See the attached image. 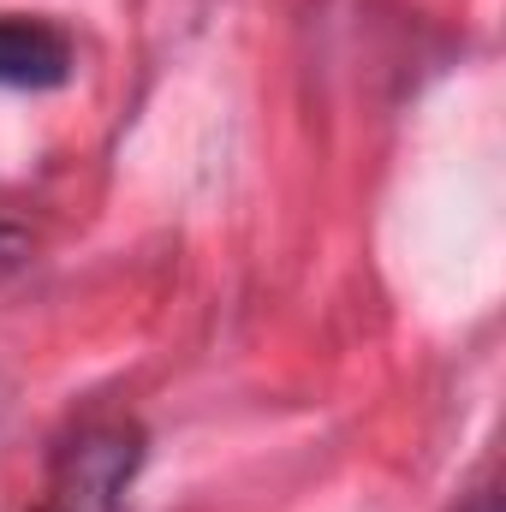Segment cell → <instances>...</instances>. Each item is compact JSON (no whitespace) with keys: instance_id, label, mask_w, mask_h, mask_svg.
Masks as SVG:
<instances>
[{"instance_id":"cell-1","label":"cell","mask_w":506,"mask_h":512,"mask_svg":"<svg viewBox=\"0 0 506 512\" xmlns=\"http://www.w3.org/2000/svg\"><path fill=\"white\" fill-rule=\"evenodd\" d=\"M143 465L137 423H84L48 471V512H126V489Z\"/></svg>"},{"instance_id":"cell-2","label":"cell","mask_w":506,"mask_h":512,"mask_svg":"<svg viewBox=\"0 0 506 512\" xmlns=\"http://www.w3.org/2000/svg\"><path fill=\"white\" fill-rule=\"evenodd\" d=\"M72 78V36L48 18L0 12V90H60Z\"/></svg>"},{"instance_id":"cell-3","label":"cell","mask_w":506,"mask_h":512,"mask_svg":"<svg viewBox=\"0 0 506 512\" xmlns=\"http://www.w3.org/2000/svg\"><path fill=\"white\" fill-rule=\"evenodd\" d=\"M24 256H30V239H24L18 227H6V221H0V274H12Z\"/></svg>"},{"instance_id":"cell-4","label":"cell","mask_w":506,"mask_h":512,"mask_svg":"<svg viewBox=\"0 0 506 512\" xmlns=\"http://www.w3.org/2000/svg\"><path fill=\"white\" fill-rule=\"evenodd\" d=\"M465 512H495V495H477V501H471Z\"/></svg>"}]
</instances>
